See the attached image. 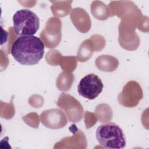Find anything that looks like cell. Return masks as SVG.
<instances>
[{
  "label": "cell",
  "instance_id": "obj_1",
  "mask_svg": "<svg viewBox=\"0 0 149 149\" xmlns=\"http://www.w3.org/2000/svg\"><path fill=\"white\" fill-rule=\"evenodd\" d=\"M10 53L19 63L23 65H34L42 58L44 44L36 36H20L13 42Z\"/></svg>",
  "mask_w": 149,
  "mask_h": 149
},
{
  "label": "cell",
  "instance_id": "obj_2",
  "mask_svg": "<svg viewBox=\"0 0 149 149\" xmlns=\"http://www.w3.org/2000/svg\"><path fill=\"white\" fill-rule=\"evenodd\" d=\"M97 141L105 148L120 149L126 146L122 129L117 124L109 122L100 125L95 132Z\"/></svg>",
  "mask_w": 149,
  "mask_h": 149
},
{
  "label": "cell",
  "instance_id": "obj_3",
  "mask_svg": "<svg viewBox=\"0 0 149 149\" xmlns=\"http://www.w3.org/2000/svg\"><path fill=\"white\" fill-rule=\"evenodd\" d=\"M13 28L19 36H34L40 27V20L33 11L23 9L17 10L13 16Z\"/></svg>",
  "mask_w": 149,
  "mask_h": 149
},
{
  "label": "cell",
  "instance_id": "obj_4",
  "mask_svg": "<svg viewBox=\"0 0 149 149\" xmlns=\"http://www.w3.org/2000/svg\"><path fill=\"white\" fill-rule=\"evenodd\" d=\"M103 87L101 79L95 74L90 73L80 80L77 86V91L83 97L91 100L100 95Z\"/></svg>",
  "mask_w": 149,
  "mask_h": 149
},
{
  "label": "cell",
  "instance_id": "obj_5",
  "mask_svg": "<svg viewBox=\"0 0 149 149\" xmlns=\"http://www.w3.org/2000/svg\"><path fill=\"white\" fill-rule=\"evenodd\" d=\"M42 124L50 129H59L64 127L68 123L65 114L59 109L44 111L40 116Z\"/></svg>",
  "mask_w": 149,
  "mask_h": 149
},
{
  "label": "cell",
  "instance_id": "obj_6",
  "mask_svg": "<svg viewBox=\"0 0 149 149\" xmlns=\"http://www.w3.org/2000/svg\"><path fill=\"white\" fill-rule=\"evenodd\" d=\"M69 101L70 102L65 103L63 101L59 99L57 102V105L58 107H59V108H61L65 111L69 119L71 122H77L74 115H76L78 121L79 122L81 119L75 113V112H74V109L81 112H83L82 106L76 99H74L71 95L69 97Z\"/></svg>",
  "mask_w": 149,
  "mask_h": 149
}]
</instances>
